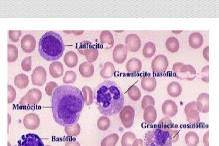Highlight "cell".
<instances>
[{
  "label": "cell",
  "instance_id": "obj_1",
  "mask_svg": "<svg viewBox=\"0 0 219 146\" xmlns=\"http://www.w3.org/2000/svg\"><path fill=\"white\" fill-rule=\"evenodd\" d=\"M51 107L55 121L65 127H72L78 121L85 100L82 91L70 85L56 87L51 96Z\"/></svg>",
  "mask_w": 219,
  "mask_h": 146
},
{
  "label": "cell",
  "instance_id": "obj_40",
  "mask_svg": "<svg viewBox=\"0 0 219 146\" xmlns=\"http://www.w3.org/2000/svg\"><path fill=\"white\" fill-rule=\"evenodd\" d=\"M101 128L102 130H106L110 126V119L106 117L103 116L101 119Z\"/></svg>",
  "mask_w": 219,
  "mask_h": 146
},
{
  "label": "cell",
  "instance_id": "obj_28",
  "mask_svg": "<svg viewBox=\"0 0 219 146\" xmlns=\"http://www.w3.org/2000/svg\"><path fill=\"white\" fill-rule=\"evenodd\" d=\"M156 49L155 44L152 42H149L145 44L142 50V53L145 58H150L154 54Z\"/></svg>",
  "mask_w": 219,
  "mask_h": 146
},
{
  "label": "cell",
  "instance_id": "obj_6",
  "mask_svg": "<svg viewBox=\"0 0 219 146\" xmlns=\"http://www.w3.org/2000/svg\"><path fill=\"white\" fill-rule=\"evenodd\" d=\"M42 97L41 92L39 89L34 88L27 92L19 102V104L22 106L35 105L38 104Z\"/></svg>",
  "mask_w": 219,
  "mask_h": 146
},
{
  "label": "cell",
  "instance_id": "obj_20",
  "mask_svg": "<svg viewBox=\"0 0 219 146\" xmlns=\"http://www.w3.org/2000/svg\"><path fill=\"white\" fill-rule=\"evenodd\" d=\"M157 81L154 77H143L141 81V86L144 90L148 92L153 91L155 88Z\"/></svg>",
  "mask_w": 219,
  "mask_h": 146
},
{
  "label": "cell",
  "instance_id": "obj_10",
  "mask_svg": "<svg viewBox=\"0 0 219 146\" xmlns=\"http://www.w3.org/2000/svg\"><path fill=\"white\" fill-rule=\"evenodd\" d=\"M18 146H44L41 139L36 134L30 133L22 135L18 141Z\"/></svg>",
  "mask_w": 219,
  "mask_h": 146
},
{
  "label": "cell",
  "instance_id": "obj_3",
  "mask_svg": "<svg viewBox=\"0 0 219 146\" xmlns=\"http://www.w3.org/2000/svg\"><path fill=\"white\" fill-rule=\"evenodd\" d=\"M38 49L42 57L51 61L59 59L63 54L65 47L60 35L56 32L49 31L40 39Z\"/></svg>",
  "mask_w": 219,
  "mask_h": 146
},
{
  "label": "cell",
  "instance_id": "obj_32",
  "mask_svg": "<svg viewBox=\"0 0 219 146\" xmlns=\"http://www.w3.org/2000/svg\"><path fill=\"white\" fill-rule=\"evenodd\" d=\"M8 62H13L16 60L18 55V50L14 45L8 44Z\"/></svg>",
  "mask_w": 219,
  "mask_h": 146
},
{
  "label": "cell",
  "instance_id": "obj_42",
  "mask_svg": "<svg viewBox=\"0 0 219 146\" xmlns=\"http://www.w3.org/2000/svg\"><path fill=\"white\" fill-rule=\"evenodd\" d=\"M143 140L141 139H135L134 141L132 146L143 145Z\"/></svg>",
  "mask_w": 219,
  "mask_h": 146
},
{
  "label": "cell",
  "instance_id": "obj_4",
  "mask_svg": "<svg viewBox=\"0 0 219 146\" xmlns=\"http://www.w3.org/2000/svg\"><path fill=\"white\" fill-rule=\"evenodd\" d=\"M179 137L177 130L158 127L145 133L144 144L145 146H171L172 143L177 141Z\"/></svg>",
  "mask_w": 219,
  "mask_h": 146
},
{
  "label": "cell",
  "instance_id": "obj_33",
  "mask_svg": "<svg viewBox=\"0 0 219 146\" xmlns=\"http://www.w3.org/2000/svg\"><path fill=\"white\" fill-rule=\"evenodd\" d=\"M119 137L118 134H112L106 137L103 140V144L107 145H115L117 142Z\"/></svg>",
  "mask_w": 219,
  "mask_h": 146
},
{
  "label": "cell",
  "instance_id": "obj_8",
  "mask_svg": "<svg viewBox=\"0 0 219 146\" xmlns=\"http://www.w3.org/2000/svg\"><path fill=\"white\" fill-rule=\"evenodd\" d=\"M120 112L119 117L122 123L125 128H130L134 122L135 114L134 108L130 106H125Z\"/></svg>",
  "mask_w": 219,
  "mask_h": 146
},
{
  "label": "cell",
  "instance_id": "obj_41",
  "mask_svg": "<svg viewBox=\"0 0 219 146\" xmlns=\"http://www.w3.org/2000/svg\"><path fill=\"white\" fill-rule=\"evenodd\" d=\"M208 67V65L206 66H206L204 67L201 72L202 79L203 81L206 82H208L209 81Z\"/></svg>",
  "mask_w": 219,
  "mask_h": 146
},
{
  "label": "cell",
  "instance_id": "obj_16",
  "mask_svg": "<svg viewBox=\"0 0 219 146\" xmlns=\"http://www.w3.org/2000/svg\"><path fill=\"white\" fill-rule=\"evenodd\" d=\"M36 45L35 38L31 35L27 34L24 36L21 41L22 50L27 53H30L33 51Z\"/></svg>",
  "mask_w": 219,
  "mask_h": 146
},
{
  "label": "cell",
  "instance_id": "obj_7",
  "mask_svg": "<svg viewBox=\"0 0 219 146\" xmlns=\"http://www.w3.org/2000/svg\"><path fill=\"white\" fill-rule=\"evenodd\" d=\"M184 110L186 120L190 123L197 124L200 122V112L197 109L196 101L188 103L185 106Z\"/></svg>",
  "mask_w": 219,
  "mask_h": 146
},
{
  "label": "cell",
  "instance_id": "obj_9",
  "mask_svg": "<svg viewBox=\"0 0 219 146\" xmlns=\"http://www.w3.org/2000/svg\"><path fill=\"white\" fill-rule=\"evenodd\" d=\"M169 62L167 58L163 54L156 56L152 60L151 67L153 71L156 73H162L167 69Z\"/></svg>",
  "mask_w": 219,
  "mask_h": 146
},
{
  "label": "cell",
  "instance_id": "obj_11",
  "mask_svg": "<svg viewBox=\"0 0 219 146\" xmlns=\"http://www.w3.org/2000/svg\"><path fill=\"white\" fill-rule=\"evenodd\" d=\"M46 69L41 66H38L33 70L31 80L33 84L39 86H42L46 79Z\"/></svg>",
  "mask_w": 219,
  "mask_h": 146
},
{
  "label": "cell",
  "instance_id": "obj_19",
  "mask_svg": "<svg viewBox=\"0 0 219 146\" xmlns=\"http://www.w3.org/2000/svg\"><path fill=\"white\" fill-rule=\"evenodd\" d=\"M157 117V111L154 106L149 105L144 109L143 118L147 123L152 124L155 121Z\"/></svg>",
  "mask_w": 219,
  "mask_h": 146
},
{
  "label": "cell",
  "instance_id": "obj_17",
  "mask_svg": "<svg viewBox=\"0 0 219 146\" xmlns=\"http://www.w3.org/2000/svg\"><path fill=\"white\" fill-rule=\"evenodd\" d=\"M209 94L203 92L200 94L197 98L196 107L199 112L206 113L209 110Z\"/></svg>",
  "mask_w": 219,
  "mask_h": 146
},
{
  "label": "cell",
  "instance_id": "obj_18",
  "mask_svg": "<svg viewBox=\"0 0 219 146\" xmlns=\"http://www.w3.org/2000/svg\"><path fill=\"white\" fill-rule=\"evenodd\" d=\"M125 67L127 71L130 73H138L141 70L142 63L139 59L133 57L127 62Z\"/></svg>",
  "mask_w": 219,
  "mask_h": 146
},
{
  "label": "cell",
  "instance_id": "obj_30",
  "mask_svg": "<svg viewBox=\"0 0 219 146\" xmlns=\"http://www.w3.org/2000/svg\"><path fill=\"white\" fill-rule=\"evenodd\" d=\"M115 71L114 65L111 62H108L104 64V67L102 71V74L105 78H108L112 76Z\"/></svg>",
  "mask_w": 219,
  "mask_h": 146
},
{
  "label": "cell",
  "instance_id": "obj_2",
  "mask_svg": "<svg viewBox=\"0 0 219 146\" xmlns=\"http://www.w3.org/2000/svg\"><path fill=\"white\" fill-rule=\"evenodd\" d=\"M94 102L100 112L110 116L118 113L123 106V94L115 82L105 80L99 84L93 92Z\"/></svg>",
  "mask_w": 219,
  "mask_h": 146
},
{
  "label": "cell",
  "instance_id": "obj_31",
  "mask_svg": "<svg viewBox=\"0 0 219 146\" xmlns=\"http://www.w3.org/2000/svg\"><path fill=\"white\" fill-rule=\"evenodd\" d=\"M127 94L132 100H138L141 96V92L137 86L133 84L129 87L127 91Z\"/></svg>",
  "mask_w": 219,
  "mask_h": 146
},
{
  "label": "cell",
  "instance_id": "obj_37",
  "mask_svg": "<svg viewBox=\"0 0 219 146\" xmlns=\"http://www.w3.org/2000/svg\"><path fill=\"white\" fill-rule=\"evenodd\" d=\"M16 92L14 88L12 86L8 85V103L12 102L16 97Z\"/></svg>",
  "mask_w": 219,
  "mask_h": 146
},
{
  "label": "cell",
  "instance_id": "obj_34",
  "mask_svg": "<svg viewBox=\"0 0 219 146\" xmlns=\"http://www.w3.org/2000/svg\"><path fill=\"white\" fill-rule=\"evenodd\" d=\"M155 105V100L152 96L147 95L144 96L141 105L143 109H144L147 106H148L151 105L154 106Z\"/></svg>",
  "mask_w": 219,
  "mask_h": 146
},
{
  "label": "cell",
  "instance_id": "obj_14",
  "mask_svg": "<svg viewBox=\"0 0 219 146\" xmlns=\"http://www.w3.org/2000/svg\"><path fill=\"white\" fill-rule=\"evenodd\" d=\"M127 50L123 44H117L115 47L113 52L114 60L118 64L123 63L127 58Z\"/></svg>",
  "mask_w": 219,
  "mask_h": 146
},
{
  "label": "cell",
  "instance_id": "obj_15",
  "mask_svg": "<svg viewBox=\"0 0 219 146\" xmlns=\"http://www.w3.org/2000/svg\"><path fill=\"white\" fill-rule=\"evenodd\" d=\"M163 114L168 117L174 116L178 111V106L176 103L170 99L165 101L162 106Z\"/></svg>",
  "mask_w": 219,
  "mask_h": 146
},
{
  "label": "cell",
  "instance_id": "obj_35",
  "mask_svg": "<svg viewBox=\"0 0 219 146\" xmlns=\"http://www.w3.org/2000/svg\"><path fill=\"white\" fill-rule=\"evenodd\" d=\"M172 121L168 117H165L161 119L158 124V127L161 128H171Z\"/></svg>",
  "mask_w": 219,
  "mask_h": 146
},
{
  "label": "cell",
  "instance_id": "obj_21",
  "mask_svg": "<svg viewBox=\"0 0 219 146\" xmlns=\"http://www.w3.org/2000/svg\"><path fill=\"white\" fill-rule=\"evenodd\" d=\"M189 43L192 48L197 49L200 48L202 44L203 38L200 33L194 32L191 34L188 39Z\"/></svg>",
  "mask_w": 219,
  "mask_h": 146
},
{
  "label": "cell",
  "instance_id": "obj_39",
  "mask_svg": "<svg viewBox=\"0 0 219 146\" xmlns=\"http://www.w3.org/2000/svg\"><path fill=\"white\" fill-rule=\"evenodd\" d=\"M57 86L56 83L53 81L47 83L45 87V91L47 94L49 96H51L54 88Z\"/></svg>",
  "mask_w": 219,
  "mask_h": 146
},
{
  "label": "cell",
  "instance_id": "obj_24",
  "mask_svg": "<svg viewBox=\"0 0 219 146\" xmlns=\"http://www.w3.org/2000/svg\"><path fill=\"white\" fill-rule=\"evenodd\" d=\"M29 82L27 76L23 73L17 75L14 78V82L15 85L21 89L25 88Z\"/></svg>",
  "mask_w": 219,
  "mask_h": 146
},
{
  "label": "cell",
  "instance_id": "obj_13",
  "mask_svg": "<svg viewBox=\"0 0 219 146\" xmlns=\"http://www.w3.org/2000/svg\"><path fill=\"white\" fill-rule=\"evenodd\" d=\"M23 123L27 129L35 130L38 127L40 123V119L36 114L30 113L25 116L23 119Z\"/></svg>",
  "mask_w": 219,
  "mask_h": 146
},
{
  "label": "cell",
  "instance_id": "obj_22",
  "mask_svg": "<svg viewBox=\"0 0 219 146\" xmlns=\"http://www.w3.org/2000/svg\"><path fill=\"white\" fill-rule=\"evenodd\" d=\"M49 70L52 77L58 78L62 75L63 68L62 64L59 61L53 62L49 66Z\"/></svg>",
  "mask_w": 219,
  "mask_h": 146
},
{
  "label": "cell",
  "instance_id": "obj_5",
  "mask_svg": "<svg viewBox=\"0 0 219 146\" xmlns=\"http://www.w3.org/2000/svg\"><path fill=\"white\" fill-rule=\"evenodd\" d=\"M173 70L174 76L180 79L192 80L196 76V70L192 66L185 64L182 62H177L174 64Z\"/></svg>",
  "mask_w": 219,
  "mask_h": 146
},
{
  "label": "cell",
  "instance_id": "obj_26",
  "mask_svg": "<svg viewBox=\"0 0 219 146\" xmlns=\"http://www.w3.org/2000/svg\"><path fill=\"white\" fill-rule=\"evenodd\" d=\"M185 140L187 145L195 146L198 144L199 138L198 135L195 132L190 131L186 134Z\"/></svg>",
  "mask_w": 219,
  "mask_h": 146
},
{
  "label": "cell",
  "instance_id": "obj_29",
  "mask_svg": "<svg viewBox=\"0 0 219 146\" xmlns=\"http://www.w3.org/2000/svg\"><path fill=\"white\" fill-rule=\"evenodd\" d=\"M102 42L106 48H109L113 45L114 40L111 33L108 31H104L102 34Z\"/></svg>",
  "mask_w": 219,
  "mask_h": 146
},
{
  "label": "cell",
  "instance_id": "obj_36",
  "mask_svg": "<svg viewBox=\"0 0 219 146\" xmlns=\"http://www.w3.org/2000/svg\"><path fill=\"white\" fill-rule=\"evenodd\" d=\"M31 56H28L24 58L21 62L22 69L25 71H29L31 70Z\"/></svg>",
  "mask_w": 219,
  "mask_h": 146
},
{
  "label": "cell",
  "instance_id": "obj_25",
  "mask_svg": "<svg viewBox=\"0 0 219 146\" xmlns=\"http://www.w3.org/2000/svg\"><path fill=\"white\" fill-rule=\"evenodd\" d=\"M165 44L167 50L172 52L178 51L179 48V41L175 37H171L168 38L166 41Z\"/></svg>",
  "mask_w": 219,
  "mask_h": 146
},
{
  "label": "cell",
  "instance_id": "obj_27",
  "mask_svg": "<svg viewBox=\"0 0 219 146\" xmlns=\"http://www.w3.org/2000/svg\"><path fill=\"white\" fill-rule=\"evenodd\" d=\"M136 138L135 134L131 131H127L122 135L121 145L123 146H132L133 143Z\"/></svg>",
  "mask_w": 219,
  "mask_h": 146
},
{
  "label": "cell",
  "instance_id": "obj_38",
  "mask_svg": "<svg viewBox=\"0 0 219 146\" xmlns=\"http://www.w3.org/2000/svg\"><path fill=\"white\" fill-rule=\"evenodd\" d=\"M21 35V31H9V36L11 40L14 42H17Z\"/></svg>",
  "mask_w": 219,
  "mask_h": 146
},
{
  "label": "cell",
  "instance_id": "obj_23",
  "mask_svg": "<svg viewBox=\"0 0 219 146\" xmlns=\"http://www.w3.org/2000/svg\"><path fill=\"white\" fill-rule=\"evenodd\" d=\"M167 92L169 95L172 97L178 96L182 92V86L178 82H172L167 86Z\"/></svg>",
  "mask_w": 219,
  "mask_h": 146
},
{
  "label": "cell",
  "instance_id": "obj_12",
  "mask_svg": "<svg viewBox=\"0 0 219 146\" xmlns=\"http://www.w3.org/2000/svg\"><path fill=\"white\" fill-rule=\"evenodd\" d=\"M127 50L133 52L138 51L140 48L141 40L139 36L135 34H130L126 36L125 41Z\"/></svg>",
  "mask_w": 219,
  "mask_h": 146
}]
</instances>
